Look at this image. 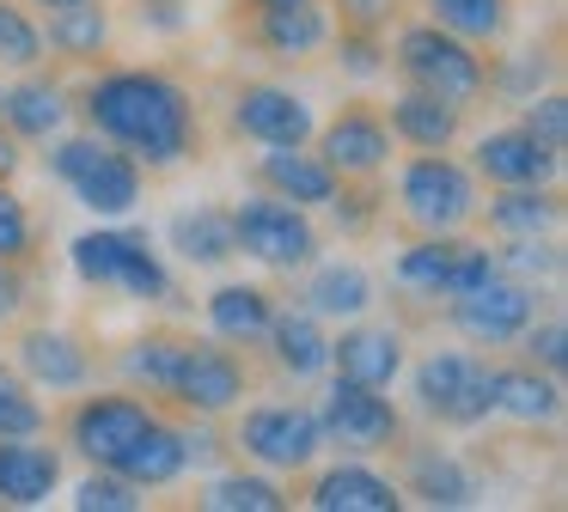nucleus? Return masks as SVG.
Returning a JSON list of instances; mask_svg holds the SVG:
<instances>
[{"label":"nucleus","instance_id":"obj_39","mask_svg":"<svg viewBox=\"0 0 568 512\" xmlns=\"http://www.w3.org/2000/svg\"><path fill=\"white\" fill-rule=\"evenodd\" d=\"M26 433H43V402L31 397V385L0 366V439H26Z\"/></svg>","mask_w":568,"mask_h":512},{"label":"nucleus","instance_id":"obj_4","mask_svg":"<svg viewBox=\"0 0 568 512\" xmlns=\"http://www.w3.org/2000/svg\"><path fill=\"white\" fill-rule=\"evenodd\" d=\"M397 68L409 73L416 92H434L440 104H458V110L489 85L483 55L465 37L440 31V24H409V31H397Z\"/></svg>","mask_w":568,"mask_h":512},{"label":"nucleus","instance_id":"obj_29","mask_svg":"<svg viewBox=\"0 0 568 512\" xmlns=\"http://www.w3.org/2000/svg\"><path fill=\"white\" fill-rule=\"evenodd\" d=\"M172 250L184 256V263H202V268L233 263L239 256L233 214H226V207H184V214H172Z\"/></svg>","mask_w":568,"mask_h":512},{"label":"nucleus","instance_id":"obj_46","mask_svg":"<svg viewBox=\"0 0 568 512\" xmlns=\"http://www.w3.org/2000/svg\"><path fill=\"white\" fill-rule=\"evenodd\" d=\"M343 12L355 19V31H373V24L392 12V0H343Z\"/></svg>","mask_w":568,"mask_h":512},{"label":"nucleus","instance_id":"obj_32","mask_svg":"<svg viewBox=\"0 0 568 512\" xmlns=\"http://www.w3.org/2000/svg\"><path fill=\"white\" fill-rule=\"evenodd\" d=\"M404 494H416L422 506H470L477 482H470V470L453 451H416L409 475H404Z\"/></svg>","mask_w":568,"mask_h":512},{"label":"nucleus","instance_id":"obj_22","mask_svg":"<svg viewBox=\"0 0 568 512\" xmlns=\"http://www.w3.org/2000/svg\"><path fill=\"white\" fill-rule=\"evenodd\" d=\"M404 488L392 475L367 470V463H336L312 482V506L318 512H397Z\"/></svg>","mask_w":568,"mask_h":512},{"label":"nucleus","instance_id":"obj_35","mask_svg":"<svg viewBox=\"0 0 568 512\" xmlns=\"http://www.w3.org/2000/svg\"><path fill=\"white\" fill-rule=\"evenodd\" d=\"M202 506L209 512H287V494L270 475H214L202 488Z\"/></svg>","mask_w":568,"mask_h":512},{"label":"nucleus","instance_id":"obj_36","mask_svg":"<svg viewBox=\"0 0 568 512\" xmlns=\"http://www.w3.org/2000/svg\"><path fill=\"white\" fill-rule=\"evenodd\" d=\"M178 360H184V341H178V336H141L135 348L123 354V378H129V385L160 390V397H172Z\"/></svg>","mask_w":568,"mask_h":512},{"label":"nucleus","instance_id":"obj_23","mask_svg":"<svg viewBox=\"0 0 568 512\" xmlns=\"http://www.w3.org/2000/svg\"><path fill=\"white\" fill-rule=\"evenodd\" d=\"M257 43L270 49V55H318L324 43H331V12L318 7V0H282V7H263L257 19Z\"/></svg>","mask_w":568,"mask_h":512},{"label":"nucleus","instance_id":"obj_47","mask_svg":"<svg viewBox=\"0 0 568 512\" xmlns=\"http://www.w3.org/2000/svg\"><path fill=\"white\" fill-rule=\"evenodd\" d=\"M13 171H19V134L7 129V122H0V183L13 177Z\"/></svg>","mask_w":568,"mask_h":512},{"label":"nucleus","instance_id":"obj_2","mask_svg":"<svg viewBox=\"0 0 568 512\" xmlns=\"http://www.w3.org/2000/svg\"><path fill=\"white\" fill-rule=\"evenodd\" d=\"M50 171L74 190V202L92 207L99 219H123V214H135V202H141V165L123 146L104 141V134H68V141H55Z\"/></svg>","mask_w":568,"mask_h":512},{"label":"nucleus","instance_id":"obj_50","mask_svg":"<svg viewBox=\"0 0 568 512\" xmlns=\"http://www.w3.org/2000/svg\"><path fill=\"white\" fill-rule=\"evenodd\" d=\"M257 7H282V0H257Z\"/></svg>","mask_w":568,"mask_h":512},{"label":"nucleus","instance_id":"obj_26","mask_svg":"<svg viewBox=\"0 0 568 512\" xmlns=\"http://www.w3.org/2000/svg\"><path fill=\"white\" fill-rule=\"evenodd\" d=\"M275 324V299L263 287H245V280H226V287L209 293V329L214 341H263Z\"/></svg>","mask_w":568,"mask_h":512},{"label":"nucleus","instance_id":"obj_30","mask_svg":"<svg viewBox=\"0 0 568 512\" xmlns=\"http://www.w3.org/2000/svg\"><path fill=\"white\" fill-rule=\"evenodd\" d=\"M556 214H562V202L544 183H507L489 202V232H501V238H544L556 226Z\"/></svg>","mask_w":568,"mask_h":512},{"label":"nucleus","instance_id":"obj_19","mask_svg":"<svg viewBox=\"0 0 568 512\" xmlns=\"http://www.w3.org/2000/svg\"><path fill=\"white\" fill-rule=\"evenodd\" d=\"M62 482V458L38 446V433L0 439V506H43Z\"/></svg>","mask_w":568,"mask_h":512},{"label":"nucleus","instance_id":"obj_45","mask_svg":"<svg viewBox=\"0 0 568 512\" xmlns=\"http://www.w3.org/2000/svg\"><path fill=\"white\" fill-rule=\"evenodd\" d=\"M343 68L355 73V80H373V73L385 68V61H379V43H373L367 31H348V37H343Z\"/></svg>","mask_w":568,"mask_h":512},{"label":"nucleus","instance_id":"obj_15","mask_svg":"<svg viewBox=\"0 0 568 512\" xmlns=\"http://www.w3.org/2000/svg\"><path fill=\"white\" fill-rule=\"evenodd\" d=\"M331 366L348 385H373L385 390L397 372H404V336L392 324H348L343 336L331 341Z\"/></svg>","mask_w":568,"mask_h":512},{"label":"nucleus","instance_id":"obj_40","mask_svg":"<svg viewBox=\"0 0 568 512\" xmlns=\"http://www.w3.org/2000/svg\"><path fill=\"white\" fill-rule=\"evenodd\" d=\"M74 506H80V512H135V506H141V488L129 482V475L99 470V463H92V475L74 488Z\"/></svg>","mask_w":568,"mask_h":512},{"label":"nucleus","instance_id":"obj_44","mask_svg":"<svg viewBox=\"0 0 568 512\" xmlns=\"http://www.w3.org/2000/svg\"><path fill=\"white\" fill-rule=\"evenodd\" d=\"M26 256H31V214H26V202L0 183V263L13 268V263H26Z\"/></svg>","mask_w":568,"mask_h":512},{"label":"nucleus","instance_id":"obj_43","mask_svg":"<svg viewBox=\"0 0 568 512\" xmlns=\"http://www.w3.org/2000/svg\"><path fill=\"white\" fill-rule=\"evenodd\" d=\"M544 80H550V55H544V49H519V55H507L501 73H489V85H501V92L519 98V104H526Z\"/></svg>","mask_w":568,"mask_h":512},{"label":"nucleus","instance_id":"obj_16","mask_svg":"<svg viewBox=\"0 0 568 512\" xmlns=\"http://www.w3.org/2000/svg\"><path fill=\"white\" fill-rule=\"evenodd\" d=\"M318 158L336 171V177H373V171L392 158V129H385L373 110H343V116L324 129Z\"/></svg>","mask_w":568,"mask_h":512},{"label":"nucleus","instance_id":"obj_42","mask_svg":"<svg viewBox=\"0 0 568 512\" xmlns=\"http://www.w3.org/2000/svg\"><path fill=\"white\" fill-rule=\"evenodd\" d=\"M519 341H526V360L531 366H544V372H562L568 366V324L562 317H531L526 329H519Z\"/></svg>","mask_w":568,"mask_h":512},{"label":"nucleus","instance_id":"obj_49","mask_svg":"<svg viewBox=\"0 0 568 512\" xmlns=\"http://www.w3.org/2000/svg\"><path fill=\"white\" fill-rule=\"evenodd\" d=\"M31 7H50L55 12V7H80V0H31Z\"/></svg>","mask_w":568,"mask_h":512},{"label":"nucleus","instance_id":"obj_25","mask_svg":"<svg viewBox=\"0 0 568 512\" xmlns=\"http://www.w3.org/2000/svg\"><path fill=\"white\" fill-rule=\"evenodd\" d=\"M0 122L19 134V141H50L68 122V92L55 80H19L0 92Z\"/></svg>","mask_w":568,"mask_h":512},{"label":"nucleus","instance_id":"obj_28","mask_svg":"<svg viewBox=\"0 0 568 512\" xmlns=\"http://www.w3.org/2000/svg\"><path fill=\"white\" fill-rule=\"evenodd\" d=\"M392 134L422 153H446L458 141V104H440L434 92H416L409 85L404 98H392Z\"/></svg>","mask_w":568,"mask_h":512},{"label":"nucleus","instance_id":"obj_10","mask_svg":"<svg viewBox=\"0 0 568 512\" xmlns=\"http://www.w3.org/2000/svg\"><path fill=\"white\" fill-rule=\"evenodd\" d=\"M153 421H160V414H153L141 397H87L74 414H68V446H74L87 463H99V470H116V458H123Z\"/></svg>","mask_w":568,"mask_h":512},{"label":"nucleus","instance_id":"obj_41","mask_svg":"<svg viewBox=\"0 0 568 512\" xmlns=\"http://www.w3.org/2000/svg\"><path fill=\"white\" fill-rule=\"evenodd\" d=\"M519 129L538 134L550 153H562V146H568V104H562V92H531V98H526V116H519Z\"/></svg>","mask_w":568,"mask_h":512},{"label":"nucleus","instance_id":"obj_9","mask_svg":"<svg viewBox=\"0 0 568 512\" xmlns=\"http://www.w3.org/2000/svg\"><path fill=\"white\" fill-rule=\"evenodd\" d=\"M538 317V287L514 275H489L483 287L458 293L453 299V329L477 348H501V341H519V329Z\"/></svg>","mask_w":568,"mask_h":512},{"label":"nucleus","instance_id":"obj_33","mask_svg":"<svg viewBox=\"0 0 568 512\" xmlns=\"http://www.w3.org/2000/svg\"><path fill=\"white\" fill-rule=\"evenodd\" d=\"M104 43H111V19H104V7L80 0V7H55V12H50V31H43V49L87 61V55H99Z\"/></svg>","mask_w":568,"mask_h":512},{"label":"nucleus","instance_id":"obj_3","mask_svg":"<svg viewBox=\"0 0 568 512\" xmlns=\"http://www.w3.org/2000/svg\"><path fill=\"white\" fill-rule=\"evenodd\" d=\"M68 256H74V275L87 280V287H116V293L148 299V305L172 293V275H165V263L153 256V244L141 238V232L92 226L68 244Z\"/></svg>","mask_w":568,"mask_h":512},{"label":"nucleus","instance_id":"obj_14","mask_svg":"<svg viewBox=\"0 0 568 512\" xmlns=\"http://www.w3.org/2000/svg\"><path fill=\"white\" fill-rule=\"evenodd\" d=\"M172 397L196 414H226L245 397V366L233 348H214V341H184V360H178Z\"/></svg>","mask_w":568,"mask_h":512},{"label":"nucleus","instance_id":"obj_20","mask_svg":"<svg viewBox=\"0 0 568 512\" xmlns=\"http://www.w3.org/2000/svg\"><path fill=\"white\" fill-rule=\"evenodd\" d=\"M556 158L562 153H550V146H544L538 134H526V129H495V134L477 141V171L495 183V190H507V183H550Z\"/></svg>","mask_w":568,"mask_h":512},{"label":"nucleus","instance_id":"obj_1","mask_svg":"<svg viewBox=\"0 0 568 512\" xmlns=\"http://www.w3.org/2000/svg\"><path fill=\"white\" fill-rule=\"evenodd\" d=\"M87 122L111 146H123L135 165L165 171L196 146V104L178 80L153 68H116L87 85Z\"/></svg>","mask_w":568,"mask_h":512},{"label":"nucleus","instance_id":"obj_27","mask_svg":"<svg viewBox=\"0 0 568 512\" xmlns=\"http://www.w3.org/2000/svg\"><path fill=\"white\" fill-rule=\"evenodd\" d=\"M263 341L275 348V366H282L287 378H318L324 366H331V336L318 329L312 311H275V324Z\"/></svg>","mask_w":568,"mask_h":512},{"label":"nucleus","instance_id":"obj_13","mask_svg":"<svg viewBox=\"0 0 568 512\" xmlns=\"http://www.w3.org/2000/svg\"><path fill=\"white\" fill-rule=\"evenodd\" d=\"M233 129L257 146H306L312 141V104L294 92V85H245L233 98Z\"/></svg>","mask_w":568,"mask_h":512},{"label":"nucleus","instance_id":"obj_17","mask_svg":"<svg viewBox=\"0 0 568 512\" xmlns=\"http://www.w3.org/2000/svg\"><path fill=\"white\" fill-rule=\"evenodd\" d=\"M19 372H26V385H38V390H80L92 378V360L68 329H43L38 324V329L19 336Z\"/></svg>","mask_w":568,"mask_h":512},{"label":"nucleus","instance_id":"obj_38","mask_svg":"<svg viewBox=\"0 0 568 512\" xmlns=\"http://www.w3.org/2000/svg\"><path fill=\"white\" fill-rule=\"evenodd\" d=\"M43 61V24L26 7L0 0V68H38Z\"/></svg>","mask_w":568,"mask_h":512},{"label":"nucleus","instance_id":"obj_6","mask_svg":"<svg viewBox=\"0 0 568 512\" xmlns=\"http://www.w3.org/2000/svg\"><path fill=\"white\" fill-rule=\"evenodd\" d=\"M397 202H404L409 226L458 232L470 214H477V183H470V171L458 165V158L422 153V158H409L404 177H397Z\"/></svg>","mask_w":568,"mask_h":512},{"label":"nucleus","instance_id":"obj_37","mask_svg":"<svg viewBox=\"0 0 568 512\" xmlns=\"http://www.w3.org/2000/svg\"><path fill=\"white\" fill-rule=\"evenodd\" d=\"M495 263H501V275L531 280V287H538V280H556V275H562V250H556L550 232H544V238H507Z\"/></svg>","mask_w":568,"mask_h":512},{"label":"nucleus","instance_id":"obj_48","mask_svg":"<svg viewBox=\"0 0 568 512\" xmlns=\"http://www.w3.org/2000/svg\"><path fill=\"white\" fill-rule=\"evenodd\" d=\"M13 305H19V280L7 275V263H0V324L13 317Z\"/></svg>","mask_w":568,"mask_h":512},{"label":"nucleus","instance_id":"obj_8","mask_svg":"<svg viewBox=\"0 0 568 512\" xmlns=\"http://www.w3.org/2000/svg\"><path fill=\"white\" fill-rule=\"evenodd\" d=\"M416 397H422V409L446 427H477L495 414L489 366H483L477 354H458V348L428 354V360L416 366Z\"/></svg>","mask_w":568,"mask_h":512},{"label":"nucleus","instance_id":"obj_12","mask_svg":"<svg viewBox=\"0 0 568 512\" xmlns=\"http://www.w3.org/2000/svg\"><path fill=\"white\" fill-rule=\"evenodd\" d=\"M318 427H324V439H336L343 451H385L397 433H404V421H397L392 402H385L373 385H348V378H336V385L324 390Z\"/></svg>","mask_w":568,"mask_h":512},{"label":"nucleus","instance_id":"obj_7","mask_svg":"<svg viewBox=\"0 0 568 512\" xmlns=\"http://www.w3.org/2000/svg\"><path fill=\"white\" fill-rule=\"evenodd\" d=\"M489 275H501V263L483 244H465L453 232H428L422 244H409L397 256V287L428 293V299H458V293L483 287Z\"/></svg>","mask_w":568,"mask_h":512},{"label":"nucleus","instance_id":"obj_18","mask_svg":"<svg viewBox=\"0 0 568 512\" xmlns=\"http://www.w3.org/2000/svg\"><path fill=\"white\" fill-rule=\"evenodd\" d=\"M257 177L270 195H282V202H294V207L336 202V183H343L318 153H306V146H270V153L257 158Z\"/></svg>","mask_w":568,"mask_h":512},{"label":"nucleus","instance_id":"obj_5","mask_svg":"<svg viewBox=\"0 0 568 512\" xmlns=\"http://www.w3.org/2000/svg\"><path fill=\"white\" fill-rule=\"evenodd\" d=\"M233 244L239 256L263 268H306L318 256V232H312L306 207L282 202V195H251L233 207Z\"/></svg>","mask_w":568,"mask_h":512},{"label":"nucleus","instance_id":"obj_34","mask_svg":"<svg viewBox=\"0 0 568 512\" xmlns=\"http://www.w3.org/2000/svg\"><path fill=\"white\" fill-rule=\"evenodd\" d=\"M434 24L465 43H495L507 31V0H428Z\"/></svg>","mask_w":568,"mask_h":512},{"label":"nucleus","instance_id":"obj_31","mask_svg":"<svg viewBox=\"0 0 568 512\" xmlns=\"http://www.w3.org/2000/svg\"><path fill=\"white\" fill-rule=\"evenodd\" d=\"M373 305V275L361 263H324L318 275L306 280V311L312 317H361Z\"/></svg>","mask_w":568,"mask_h":512},{"label":"nucleus","instance_id":"obj_21","mask_svg":"<svg viewBox=\"0 0 568 512\" xmlns=\"http://www.w3.org/2000/svg\"><path fill=\"white\" fill-rule=\"evenodd\" d=\"M489 397L501 414H514V421L526 427H544L562 414V385H556V372H544V366H489Z\"/></svg>","mask_w":568,"mask_h":512},{"label":"nucleus","instance_id":"obj_24","mask_svg":"<svg viewBox=\"0 0 568 512\" xmlns=\"http://www.w3.org/2000/svg\"><path fill=\"white\" fill-rule=\"evenodd\" d=\"M184 470H190V439L178 433V427H165V421H153L148 433L116 458V475H129L135 488H165Z\"/></svg>","mask_w":568,"mask_h":512},{"label":"nucleus","instance_id":"obj_11","mask_svg":"<svg viewBox=\"0 0 568 512\" xmlns=\"http://www.w3.org/2000/svg\"><path fill=\"white\" fill-rule=\"evenodd\" d=\"M239 446L257 463H270V470H306L324 446V427L300 402H263V409H251L239 421Z\"/></svg>","mask_w":568,"mask_h":512}]
</instances>
